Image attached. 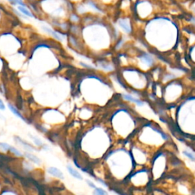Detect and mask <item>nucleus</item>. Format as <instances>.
Here are the masks:
<instances>
[{"mask_svg":"<svg viewBox=\"0 0 195 195\" xmlns=\"http://www.w3.org/2000/svg\"><path fill=\"white\" fill-rule=\"evenodd\" d=\"M123 98L125 100V101H130L132 103H134L135 105H137L138 107H142V106H143L144 105L143 101L138 99V98H136L133 97V96H132L131 95H127V94L123 95Z\"/></svg>","mask_w":195,"mask_h":195,"instance_id":"nucleus-9","label":"nucleus"},{"mask_svg":"<svg viewBox=\"0 0 195 195\" xmlns=\"http://www.w3.org/2000/svg\"><path fill=\"white\" fill-rule=\"evenodd\" d=\"M9 152L11 153V154H13L14 156H15L19 157V158L24 157V153H22V152H21L19 149H17L16 147L12 146H11V148H10Z\"/></svg>","mask_w":195,"mask_h":195,"instance_id":"nucleus-15","label":"nucleus"},{"mask_svg":"<svg viewBox=\"0 0 195 195\" xmlns=\"http://www.w3.org/2000/svg\"><path fill=\"white\" fill-rule=\"evenodd\" d=\"M16 9L22 14V15H24L26 19L29 20V19H37V16L35 15L34 13L30 9V8L28 6H17Z\"/></svg>","mask_w":195,"mask_h":195,"instance_id":"nucleus-3","label":"nucleus"},{"mask_svg":"<svg viewBox=\"0 0 195 195\" xmlns=\"http://www.w3.org/2000/svg\"><path fill=\"white\" fill-rule=\"evenodd\" d=\"M11 146V145H9V143H0V149L2 152H5V153L9 152Z\"/></svg>","mask_w":195,"mask_h":195,"instance_id":"nucleus-17","label":"nucleus"},{"mask_svg":"<svg viewBox=\"0 0 195 195\" xmlns=\"http://www.w3.org/2000/svg\"><path fill=\"white\" fill-rule=\"evenodd\" d=\"M118 24L120 28L123 29V31L124 32H126L127 34H130L131 32V28L130 26L129 23L125 20H120L118 22Z\"/></svg>","mask_w":195,"mask_h":195,"instance_id":"nucleus-11","label":"nucleus"},{"mask_svg":"<svg viewBox=\"0 0 195 195\" xmlns=\"http://www.w3.org/2000/svg\"><path fill=\"white\" fill-rule=\"evenodd\" d=\"M15 141L17 143L21 146L23 149L25 150V152H29V153H33L34 151L37 150V149H35L34 146L29 143L28 142L25 141L23 139H22L19 136H15Z\"/></svg>","mask_w":195,"mask_h":195,"instance_id":"nucleus-4","label":"nucleus"},{"mask_svg":"<svg viewBox=\"0 0 195 195\" xmlns=\"http://www.w3.org/2000/svg\"><path fill=\"white\" fill-rule=\"evenodd\" d=\"M7 108H9V110L10 111H11V112L12 113V114H14L15 117H16V118H18L19 119L22 120V121L25 122V123H28V119H27V118L24 116V114L21 112L20 110H19V109L16 106H15V105H13V104L9 102V103L7 104Z\"/></svg>","mask_w":195,"mask_h":195,"instance_id":"nucleus-5","label":"nucleus"},{"mask_svg":"<svg viewBox=\"0 0 195 195\" xmlns=\"http://www.w3.org/2000/svg\"><path fill=\"white\" fill-rule=\"evenodd\" d=\"M140 59L142 60V63H144L145 65H147V66H152L154 63V60L153 57L148 54H143Z\"/></svg>","mask_w":195,"mask_h":195,"instance_id":"nucleus-10","label":"nucleus"},{"mask_svg":"<svg viewBox=\"0 0 195 195\" xmlns=\"http://www.w3.org/2000/svg\"><path fill=\"white\" fill-rule=\"evenodd\" d=\"M47 173L50 175L51 176L57 178L58 179H64V175H63V171L60 170L57 167H49L47 168Z\"/></svg>","mask_w":195,"mask_h":195,"instance_id":"nucleus-6","label":"nucleus"},{"mask_svg":"<svg viewBox=\"0 0 195 195\" xmlns=\"http://www.w3.org/2000/svg\"><path fill=\"white\" fill-rule=\"evenodd\" d=\"M33 166H32V163L28 161V162H25L24 163V170H27V171H31Z\"/></svg>","mask_w":195,"mask_h":195,"instance_id":"nucleus-19","label":"nucleus"},{"mask_svg":"<svg viewBox=\"0 0 195 195\" xmlns=\"http://www.w3.org/2000/svg\"><path fill=\"white\" fill-rule=\"evenodd\" d=\"M95 179H96V181H97L100 184L103 185L104 187H105V188H109V187H110L108 184V183L105 181V179H102L101 177H95Z\"/></svg>","mask_w":195,"mask_h":195,"instance_id":"nucleus-18","label":"nucleus"},{"mask_svg":"<svg viewBox=\"0 0 195 195\" xmlns=\"http://www.w3.org/2000/svg\"><path fill=\"white\" fill-rule=\"evenodd\" d=\"M40 12L43 16L47 18L50 22H64L68 19L69 9L71 5L70 0H38L37 1Z\"/></svg>","mask_w":195,"mask_h":195,"instance_id":"nucleus-1","label":"nucleus"},{"mask_svg":"<svg viewBox=\"0 0 195 195\" xmlns=\"http://www.w3.org/2000/svg\"><path fill=\"white\" fill-rule=\"evenodd\" d=\"M6 109V105L5 104V102L3 101V100L2 98H0V110H5Z\"/></svg>","mask_w":195,"mask_h":195,"instance_id":"nucleus-22","label":"nucleus"},{"mask_svg":"<svg viewBox=\"0 0 195 195\" xmlns=\"http://www.w3.org/2000/svg\"><path fill=\"white\" fill-rule=\"evenodd\" d=\"M2 9H1V8H0V27H1V22H2Z\"/></svg>","mask_w":195,"mask_h":195,"instance_id":"nucleus-23","label":"nucleus"},{"mask_svg":"<svg viewBox=\"0 0 195 195\" xmlns=\"http://www.w3.org/2000/svg\"><path fill=\"white\" fill-rule=\"evenodd\" d=\"M183 155L186 158H188L190 161L195 162V151L191 149H184L182 152Z\"/></svg>","mask_w":195,"mask_h":195,"instance_id":"nucleus-13","label":"nucleus"},{"mask_svg":"<svg viewBox=\"0 0 195 195\" xmlns=\"http://www.w3.org/2000/svg\"><path fill=\"white\" fill-rule=\"evenodd\" d=\"M30 138L32 139V142H33V143L36 146V147H40L41 148L44 145V143L42 141L41 139H40L38 136H33L32 134H29Z\"/></svg>","mask_w":195,"mask_h":195,"instance_id":"nucleus-14","label":"nucleus"},{"mask_svg":"<svg viewBox=\"0 0 195 195\" xmlns=\"http://www.w3.org/2000/svg\"><path fill=\"white\" fill-rule=\"evenodd\" d=\"M11 7H17V6H28L27 2L24 0H6Z\"/></svg>","mask_w":195,"mask_h":195,"instance_id":"nucleus-12","label":"nucleus"},{"mask_svg":"<svg viewBox=\"0 0 195 195\" xmlns=\"http://www.w3.org/2000/svg\"><path fill=\"white\" fill-rule=\"evenodd\" d=\"M66 169H67L69 174L72 177H73L74 179H78V180H83V177L82 174L77 169H76L75 168L72 167L70 164H68L66 166Z\"/></svg>","mask_w":195,"mask_h":195,"instance_id":"nucleus-7","label":"nucleus"},{"mask_svg":"<svg viewBox=\"0 0 195 195\" xmlns=\"http://www.w3.org/2000/svg\"><path fill=\"white\" fill-rule=\"evenodd\" d=\"M5 66H6L5 61H4V60L2 59V57H0V73L3 71Z\"/></svg>","mask_w":195,"mask_h":195,"instance_id":"nucleus-21","label":"nucleus"},{"mask_svg":"<svg viewBox=\"0 0 195 195\" xmlns=\"http://www.w3.org/2000/svg\"><path fill=\"white\" fill-rule=\"evenodd\" d=\"M93 195H108V192L103 188H99L96 187L95 189H93Z\"/></svg>","mask_w":195,"mask_h":195,"instance_id":"nucleus-16","label":"nucleus"},{"mask_svg":"<svg viewBox=\"0 0 195 195\" xmlns=\"http://www.w3.org/2000/svg\"><path fill=\"white\" fill-rule=\"evenodd\" d=\"M41 28L44 33H46L47 34H48L49 36H50L51 37L56 40L57 41H59V42H63L65 40V33L60 32L58 30L55 29V28H52L50 26H49L48 24H42L41 26Z\"/></svg>","mask_w":195,"mask_h":195,"instance_id":"nucleus-2","label":"nucleus"},{"mask_svg":"<svg viewBox=\"0 0 195 195\" xmlns=\"http://www.w3.org/2000/svg\"><path fill=\"white\" fill-rule=\"evenodd\" d=\"M85 181H86V183H87V184L88 185V187H89V188H92V189H95V188L97 187V186H96V184H95V182H93L92 181L89 180V179H86V180H85Z\"/></svg>","mask_w":195,"mask_h":195,"instance_id":"nucleus-20","label":"nucleus"},{"mask_svg":"<svg viewBox=\"0 0 195 195\" xmlns=\"http://www.w3.org/2000/svg\"><path fill=\"white\" fill-rule=\"evenodd\" d=\"M24 157H25L30 162L35 164V165H41V158L37 157V156H35L32 153H29V152H25L24 153Z\"/></svg>","mask_w":195,"mask_h":195,"instance_id":"nucleus-8","label":"nucleus"}]
</instances>
